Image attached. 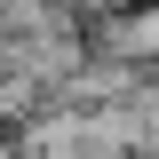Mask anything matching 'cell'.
<instances>
[{
  "label": "cell",
  "instance_id": "cell-1",
  "mask_svg": "<svg viewBox=\"0 0 159 159\" xmlns=\"http://www.w3.org/2000/svg\"><path fill=\"white\" fill-rule=\"evenodd\" d=\"M88 16H119V8H135V0H80Z\"/></svg>",
  "mask_w": 159,
  "mask_h": 159
}]
</instances>
